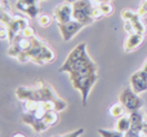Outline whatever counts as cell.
I'll return each mask as SVG.
<instances>
[{
  "label": "cell",
  "mask_w": 147,
  "mask_h": 137,
  "mask_svg": "<svg viewBox=\"0 0 147 137\" xmlns=\"http://www.w3.org/2000/svg\"><path fill=\"white\" fill-rule=\"evenodd\" d=\"M38 20V23L40 26H43V27H48L49 25H51V22H52V17L49 14H39V17L36 18Z\"/></svg>",
  "instance_id": "obj_17"
},
{
  "label": "cell",
  "mask_w": 147,
  "mask_h": 137,
  "mask_svg": "<svg viewBox=\"0 0 147 137\" xmlns=\"http://www.w3.org/2000/svg\"><path fill=\"white\" fill-rule=\"evenodd\" d=\"M103 1H106V3H110V1H111V0H103Z\"/></svg>",
  "instance_id": "obj_30"
},
{
  "label": "cell",
  "mask_w": 147,
  "mask_h": 137,
  "mask_svg": "<svg viewBox=\"0 0 147 137\" xmlns=\"http://www.w3.org/2000/svg\"><path fill=\"white\" fill-rule=\"evenodd\" d=\"M130 127H132V120H130V115H123V117L117 118L116 120V124H115V128H116L117 131H120V132L123 133H127L128 131L130 130Z\"/></svg>",
  "instance_id": "obj_12"
},
{
  "label": "cell",
  "mask_w": 147,
  "mask_h": 137,
  "mask_svg": "<svg viewBox=\"0 0 147 137\" xmlns=\"http://www.w3.org/2000/svg\"><path fill=\"white\" fill-rule=\"evenodd\" d=\"M137 12L141 17H147V0H143V1L141 3V5H140Z\"/></svg>",
  "instance_id": "obj_23"
},
{
  "label": "cell",
  "mask_w": 147,
  "mask_h": 137,
  "mask_svg": "<svg viewBox=\"0 0 147 137\" xmlns=\"http://www.w3.org/2000/svg\"><path fill=\"white\" fill-rule=\"evenodd\" d=\"M84 132H85L84 128H78V130L72 131V132H67V133H63V135H57L53 137H80L81 135H84Z\"/></svg>",
  "instance_id": "obj_19"
},
{
  "label": "cell",
  "mask_w": 147,
  "mask_h": 137,
  "mask_svg": "<svg viewBox=\"0 0 147 137\" xmlns=\"http://www.w3.org/2000/svg\"><path fill=\"white\" fill-rule=\"evenodd\" d=\"M98 135L101 137H125V133L120 132L117 130H103V128H98Z\"/></svg>",
  "instance_id": "obj_16"
},
{
  "label": "cell",
  "mask_w": 147,
  "mask_h": 137,
  "mask_svg": "<svg viewBox=\"0 0 147 137\" xmlns=\"http://www.w3.org/2000/svg\"><path fill=\"white\" fill-rule=\"evenodd\" d=\"M92 1H93L94 4H101V3H103V0H92Z\"/></svg>",
  "instance_id": "obj_26"
},
{
  "label": "cell",
  "mask_w": 147,
  "mask_h": 137,
  "mask_svg": "<svg viewBox=\"0 0 147 137\" xmlns=\"http://www.w3.org/2000/svg\"><path fill=\"white\" fill-rule=\"evenodd\" d=\"M53 18L56 20L57 23H66L69 21L74 20V8L71 3L59 4L54 8L53 10Z\"/></svg>",
  "instance_id": "obj_8"
},
{
  "label": "cell",
  "mask_w": 147,
  "mask_h": 137,
  "mask_svg": "<svg viewBox=\"0 0 147 137\" xmlns=\"http://www.w3.org/2000/svg\"><path fill=\"white\" fill-rule=\"evenodd\" d=\"M103 17V13H102V10L99 9V7L98 5H94L93 7V9H92V18H93L94 21H97V20H99V18H102Z\"/></svg>",
  "instance_id": "obj_20"
},
{
  "label": "cell",
  "mask_w": 147,
  "mask_h": 137,
  "mask_svg": "<svg viewBox=\"0 0 147 137\" xmlns=\"http://www.w3.org/2000/svg\"><path fill=\"white\" fill-rule=\"evenodd\" d=\"M130 87L133 88V91L136 93L141 94L147 92V71L143 68H140L138 71L132 74L130 76Z\"/></svg>",
  "instance_id": "obj_10"
},
{
  "label": "cell",
  "mask_w": 147,
  "mask_h": 137,
  "mask_svg": "<svg viewBox=\"0 0 147 137\" xmlns=\"http://www.w3.org/2000/svg\"><path fill=\"white\" fill-rule=\"evenodd\" d=\"M92 0H76L72 3L74 8V20L81 22L83 25L89 26L94 22L92 18V9L94 7Z\"/></svg>",
  "instance_id": "obj_4"
},
{
  "label": "cell",
  "mask_w": 147,
  "mask_h": 137,
  "mask_svg": "<svg viewBox=\"0 0 147 137\" xmlns=\"http://www.w3.org/2000/svg\"><path fill=\"white\" fill-rule=\"evenodd\" d=\"M99 7V9L102 10V13H103V16H110L112 12H114V7H112L110 3H101V4H97Z\"/></svg>",
  "instance_id": "obj_18"
},
{
  "label": "cell",
  "mask_w": 147,
  "mask_h": 137,
  "mask_svg": "<svg viewBox=\"0 0 147 137\" xmlns=\"http://www.w3.org/2000/svg\"><path fill=\"white\" fill-rule=\"evenodd\" d=\"M39 1L41 0H17L16 3V8H17L20 12L22 13H26V10L34 4H39Z\"/></svg>",
  "instance_id": "obj_15"
},
{
  "label": "cell",
  "mask_w": 147,
  "mask_h": 137,
  "mask_svg": "<svg viewBox=\"0 0 147 137\" xmlns=\"http://www.w3.org/2000/svg\"><path fill=\"white\" fill-rule=\"evenodd\" d=\"M21 34H22L23 36H26V38H32V36L36 35V34H35V30H34V27H31L30 25L26 26V27L22 30V33H21Z\"/></svg>",
  "instance_id": "obj_21"
},
{
  "label": "cell",
  "mask_w": 147,
  "mask_h": 137,
  "mask_svg": "<svg viewBox=\"0 0 147 137\" xmlns=\"http://www.w3.org/2000/svg\"><path fill=\"white\" fill-rule=\"evenodd\" d=\"M142 68H143V70H145V71H147V60H146V61H145V64H143V66H142Z\"/></svg>",
  "instance_id": "obj_27"
},
{
  "label": "cell",
  "mask_w": 147,
  "mask_h": 137,
  "mask_svg": "<svg viewBox=\"0 0 147 137\" xmlns=\"http://www.w3.org/2000/svg\"><path fill=\"white\" fill-rule=\"evenodd\" d=\"M41 1H47V0H41Z\"/></svg>",
  "instance_id": "obj_31"
},
{
  "label": "cell",
  "mask_w": 147,
  "mask_h": 137,
  "mask_svg": "<svg viewBox=\"0 0 147 137\" xmlns=\"http://www.w3.org/2000/svg\"><path fill=\"white\" fill-rule=\"evenodd\" d=\"M57 27H58L63 41H70L79 31H81L85 27V25H83L81 22H79L76 20H71L66 23H57Z\"/></svg>",
  "instance_id": "obj_7"
},
{
  "label": "cell",
  "mask_w": 147,
  "mask_h": 137,
  "mask_svg": "<svg viewBox=\"0 0 147 137\" xmlns=\"http://www.w3.org/2000/svg\"><path fill=\"white\" fill-rule=\"evenodd\" d=\"M65 1H66V3H71V4H72V3L76 1V0H65Z\"/></svg>",
  "instance_id": "obj_29"
},
{
  "label": "cell",
  "mask_w": 147,
  "mask_h": 137,
  "mask_svg": "<svg viewBox=\"0 0 147 137\" xmlns=\"http://www.w3.org/2000/svg\"><path fill=\"white\" fill-rule=\"evenodd\" d=\"M70 80H71L74 88L76 91H79V93L81 94L83 105L86 106L92 88L98 81V75L97 74H90V75H70Z\"/></svg>",
  "instance_id": "obj_3"
},
{
  "label": "cell",
  "mask_w": 147,
  "mask_h": 137,
  "mask_svg": "<svg viewBox=\"0 0 147 137\" xmlns=\"http://www.w3.org/2000/svg\"><path fill=\"white\" fill-rule=\"evenodd\" d=\"M124 114H125V107L120 101L110 106V115H111V117L120 118V117H123Z\"/></svg>",
  "instance_id": "obj_14"
},
{
  "label": "cell",
  "mask_w": 147,
  "mask_h": 137,
  "mask_svg": "<svg viewBox=\"0 0 147 137\" xmlns=\"http://www.w3.org/2000/svg\"><path fill=\"white\" fill-rule=\"evenodd\" d=\"M16 96L20 101H53L56 105V110L58 113L63 111L67 109V101L58 96L53 87L49 84L44 83V81H38L35 85L32 87H26L21 85L16 89Z\"/></svg>",
  "instance_id": "obj_1"
},
{
  "label": "cell",
  "mask_w": 147,
  "mask_h": 137,
  "mask_svg": "<svg viewBox=\"0 0 147 137\" xmlns=\"http://www.w3.org/2000/svg\"><path fill=\"white\" fill-rule=\"evenodd\" d=\"M43 120L48 127H53L59 122V113L57 110H52V111H47L43 117Z\"/></svg>",
  "instance_id": "obj_13"
},
{
  "label": "cell",
  "mask_w": 147,
  "mask_h": 137,
  "mask_svg": "<svg viewBox=\"0 0 147 137\" xmlns=\"http://www.w3.org/2000/svg\"><path fill=\"white\" fill-rule=\"evenodd\" d=\"M133 14H134V10H132V9H124V10H121V13H120V17H121L123 21H129L130 17H132Z\"/></svg>",
  "instance_id": "obj_22"
},
{
  "label": "cell",
  "mask_w": 147,
  "mask_h": 137,
  "mask_svg": "<svg viewBox=\"0 0 147 137\" xmlns=\"http://www.w3.org/2000/svg\"><path fill=\"white\" fill-rule=\"evenodd\" d=\"M146 115H147V109H146Z\"/></svg>",
  "instance_id": "obj_32"
},
{
  "label": "cell",
  "mask_w": 147,
  "mask_h": 137,
  "mask_svg": "<svg viewBox=\"0 0 147 137\" xmlns=\"http://www.w3.org/2000/svg\"><path fill=\"white\" fill-rule=\"evenodd\" d=\"M13 137H26V136H25V135H22V133H16V135L13 136Z\"/></svg>",
  "instance_id": "obj_28"
},
{
  "label": "cell",
  "mask_w": 147,
  "mask_h": 137,
  "mask_svg": "<svg viewBox=\"0 0 147 137\" xmlns=\"http://www.w3.org/2000/svg\"><path fill=\"white\" fill-rule=\"evenodd\" d=\"M7 27L8 30V41L12 43L16 39V36L20 35L22 33V30L28 26V21L27 18H25L22 14H13L10 21L7 23V25H3Z\"/></svg>",
  "instance_id": "obj_6"
},
{
  "label": "cell",
  "mask_w": 147,
  "mask_h": 137,
  "mask_svg": "<svg viewBox=\"0 0 147 137\" xmlns=\"http://www.w3.org/2000/svg\"><path fill=\"white\" fill-rule=\"evenodd\" d=\"M143 39H145V34H141V33L129 34L127 40H125V43H124V52L130 53V52H133L134 49H137L138 47L142 44Z\"/></svg>",
  "instance_id": "obj_11"
},
{
  "label": "cell",
  "mask_w": 147,
  "mask_h": 137,
  "mask_svg": "<svg viewBox=\"0 0 147 137\" xmlns=\"http://www.w3.org/2000/svg\"><path fill=\"white\" fill-rule=\"evenodd\" d=\"M58 71L69 75H90L97 74L98 67L86 51V43H80L69 53Z\"/></svg>",
  "instance_id": "obj_2"
},
{
  "label": "cell",
  "mask_w": 147,
  "mask_h": 137,
  "mask_svg": "<svg viewBox=\"0 0 147 137\" xmlns=\"http://www.w3.org/2000/svg\"><path fill=\"white\" fill-rule=\"evenodd\" d=\"M0 39H3V40L7 39L8 40V30L5 26H1V28H0Z\"/></svg>",
  "instance_id": "obj_24"
},
{
  "label": "cell",
  "mask_w": 147,
  "mask_h": 137,
  "mask_svg": "<svg viewBox=\"0 0 147 137\" xmlns=\"http://www.w3.org/2000/svg\"><path fill=\"white\" fill-rule=\"evenodd\" d=\"M119 101L124 105V107L128 111H136V110H140L143 106V102L141 100L140 94L136 93L130 85L121 89V92L119 93Z\"/></svg>",
  "instance_id": "obj_5"
},
{
  "label": "cell",
  "mask_w": 147,
  "mask_h": 137,
  "mask_svg": "<svg viewBox=\"0 0 147 137\" xmlns=\"http://www.w3.org/2000/svg\"><path fill=\"white\" fill-rule=\"evenodd\" d=\"M21 122H22L23 124L30 125L34 130V132H36V133H43L49 130V127L45 124V122H44L41 118H38L35 114H32V113L25 111V114L21 117Z\"/></svg>",
  "instance_id": "obj_9"
},
{
  "label": "cell",
  "mask_w": 147,
  "mask_h": 137,
  "mask_svg": "<svg viewBox=\"0 0 147 137\" xmlns=\"http://www.w3.org/2000/svg\"><path fill=\"white\" fill-rule=\"evenodd\" d=\"M1 12H12V9H10V7L8 5L7 0H3V3H1Z\"/></svg>",
  "instance_id": "obj_25"
}]
</instances>
